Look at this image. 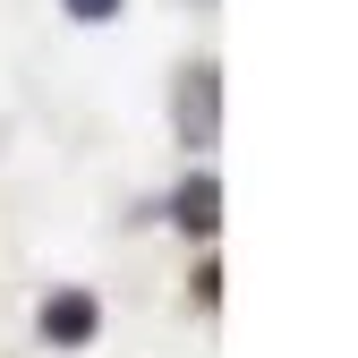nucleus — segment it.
Wrapping results in <instances>:
<instances>
[{
	"mask_svg": "<svg viewBox=\"0 0 358 358\" xmlns=\"http://www.w3.org/2000/svg\"><path fill=\"white\" fill-rule=\"evenodd\" d=\"M60 9H69V17H85V26H103V17L120 9V0H60Z\"/></svg>",
	"mask_w": 358,
	"mask_h": 358,
	"instance_id": "nucleus-4",
	"label": "nucleus"
},
{
	"mask_svg": "<svg viewBox=\"0 0 358 358\" xmlns=\"http://www.w3.org/2000/svg\"><path fill=\"white\" fill-rule=\"evenodd\" d=\"M171 213H179V222H188V231H213V222H222V188H213V179L196 171V179H188V188H179V205H171Z\"/></svg>",
	"mask_w": 358,
	"mask_h": 358,
	"instance_id": "nucleus-3",
	"label": "nucleus"
},
{
	"mask_svg": "<svg viewBox=\"0 0 358 358\" xmlns=\"http://www.w3.org/2000/svg\"><path fill=\"white\" fill-rule=\"evenodd\" d=\"M94 324H103L94 290H60V299H43V341H52V350H77V341H94Z\"/></svg>",
	"mask_w": 358,
	"mask_h": 358,
	"instance_id": "nucleus-1",
	"label": "nucleus"
},
{
	"mask_svg": "<svg viewBox=\"0 0 358 358\" xmlns=\"http://www.w3.org/2000/svg\"><path fill=\"white\" fill-rule=\"evenodd\" d=\"M213 94H222V85H213V69H188V77H179V145H213Z\"/></svg>",
	"mask_w": 358,
	"mask_h": 358,
	"instance_id": "nucleus-2",
	"label": "nucleus"
}]
</instances>
